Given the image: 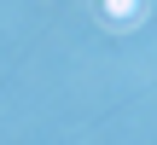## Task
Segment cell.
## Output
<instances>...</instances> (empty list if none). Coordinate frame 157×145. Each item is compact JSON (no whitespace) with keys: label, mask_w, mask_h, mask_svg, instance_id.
<instances>
[{"label":"cell","mask_w":157,"mask_h":145,"mask_svg":"<svg viewBox=\"0 0 157 145\" xmlns=\"http://www.w3.org/2000/svg\"><path fill=\"white\" fill-rule=\"evenodd\" d=\"M140 6H146V0H105V17L128 29V23H140Z\"/></svg>","instance_id":"6da1fadb"}]
</instances>
